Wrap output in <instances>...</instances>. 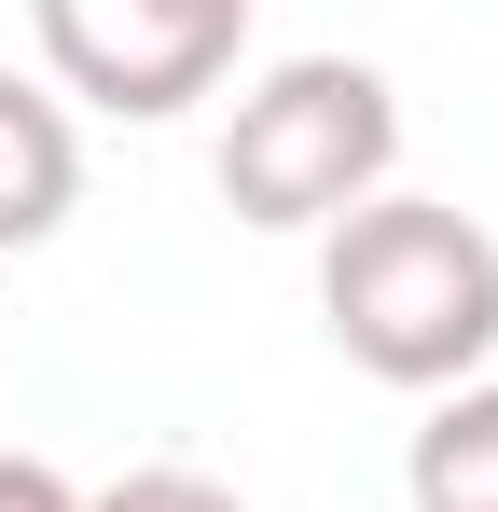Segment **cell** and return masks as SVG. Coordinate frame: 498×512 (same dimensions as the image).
<instances>
[{
    "label": "cell",
    "instance_id": "obj_1",
    "mask_svg": "<svg viewBox=\"0 0 498 512\" xmlns=\"http://www.w3.org/2000/svg\"><path fill=\"white\" fill-rule=\"evenodd\" d=\"M319 319L374 388H471L498 360V236L443 194H360L319 236Z\"/></svg>",
    "mask_w": 498,
    "mask_h": 512
},
{
    "label": "cell",
    "instance_id": "obj_2",
    "mask_svg": "<svg viewBox=\"0 0 498 512\" xmlns=\"http://www.w3.org/2000/svg\"><path fill=\"white\" fill-rule=\"evenodd\" d=\"M402 167V97L374 56H277L222 125V208L263 236H332Z\"/></svg>",
    "mask_w": 498,
    "mask_h": 512
},
{
    "label": "cell",
    "instance_id": "obj_3",
    "mask_svg": "<svg viewBox=\"0 0 498 512\" xmlns=\"http://www.w3.org/2000/svg\"><path fill=\"white\" fill-rule=\"evenodd\" d=\"M249 56V0H42V70L56 97L111 125H180L194 97H222Z\"/></svg>",
    "mask_w": 498,
    "mask_h": 512
},
{
    "label": "cell",
    "instance_id": "obj_4",
    "mask_svg": "<svg viewBox=\"0 0 498 512\" xmlns=\"http://www.w3.org/2000/svg\"><path fill=\"white\" fill-rule=\"evenodd\" d=\"M83 208V125L56 84L0 70V250H42L56 222Z\"/></svg>",
    "mask_w": 498,
    "mask_h": 512
},
{
    "label": "cell",
    "instance_id": "obj_5",
    "mask_svg": "<svg viewBox=\"0 0 498 512\" xmlns=\"http://www.w3.org/2000/svg\"><path fill=\"white\" fill-rule=\"evenodd\" d=\"M402 499L415 512H498V374L443 388L402 443Z\"/></svg>",
    "mask_w": 498,
    "mask_h": 512
},
{
    "label": "cell",
    "instance_id": "obj_6",
    "mask_svg": "<svg viewBox=\"0 0 498 512\" xmlns=\"http://www.w3.org/2000/svg\"><path fill=\"white\" fill-rule=\"evenodd\" d=\"M83 512H249V499L208 485V471H125V485H97Z\"/></svg>",
    "mask_w": 498,
    "mask_h": 512
},
{
    "label": "cell",
    "instance_id": "obj_7",
    "mask_svg": "<svg viewBox=\"0 0 498 512\" xmlns=\"http://www.w3.org/2000/svg\"><path fill=\"white\" fill-rule=\"evenodd\" d=\"M0 512H83V485L56 457H0Z\"/></svg>",
    "mask_w": 498,
    "mask_h": 512
}]
</instances>
